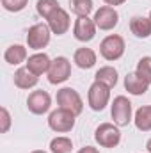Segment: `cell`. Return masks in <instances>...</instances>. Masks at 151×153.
Here are the masks:
<instances>
[{"label": "cell", "instance_id": "cell-22", "mask_svg": "<svg viewBox=\"0 0 151 153\" xmlns=\"http://www.w3.org/2000/svg\"><path fill=\"white\" fill-rule=\"evenodd\" d=\"M59 7H61V5H59L57 0H38V4H36L38 14L41 18H44V20H48Z\"/></svg>", "mask_w": 151, "mask_h": 153}, {"label": "cell", "instance_id": "cell-15", "mask_svg": "<svg viewBox=\"0 0 151 153\" xmlns=\"http://www.w3.org/2000/svg\"><path fill=\"white\" fill-rule=\"evenodd\" d=\"M98 61V55L93 48H87V46H82V48H76L75 53H73V62L80 70H91Z\"/></svg>", "mask_w": 151, "mask_h": 153}, {"label": "cell", "instance_id": "cell-19", "mask_svg": "<svg viewBox=\"0 0 151 153\" xmlns=\"http://www.w3.org/2000/svg\"><path fill=\"white\" fill-rule=\"evenodd\" d=\"M133 123L137 130L141 132H150L151 130V105H142L135 111L133 114Z\"/></svg>", "mask_w": 151, "mask_h": 153}, {"label": "cell", "instance_id": "cell-31", "mask_svg": "<svg viewBox=\"0 0 151 153\" xmlns=\"http://www.w3.org/2000/svg\"><path fill=\"white\" fill-rule=\"evenodd\" d=\"M150 20H151V11H150Z\"/></svg>", "mask_w": 151, "mask_h": 153}, {"label": "cell", "instance_id": "cell-12", "mask_svg": "<svg viewBox=\"0 0 151 153\" xmlns=\"http://www.w3.org/2000/svg\"><path fill=\"white\" fill-rule=\"evenodd\" d=\"M46 23H48L52 34L62 36V34H66V32L70 30V27H71V18H70L68 11H64L62 7H59V9L46 20Z\"/></svg>", "mask_w": 151, "mask_h": 153}, {"label": "cell", "instance_id": "cell-9", "mask_svg": "<svg viewBox=\"0 0 151 153\" xmlns=\"http://www.w3.org/2000/svg\"><path fill=\"white\" fill-rule=\"evenodd\" d=\"M27 109L36 116H43L46 114L52 109V96L43 91V89H36L29 94L27 98Z\"/></svg>", "mask_w": 151, "mask_h": 153}, {"label": "cell", "instance_id": "cell-23", "mask_svg": "<svg viewBox=\"0 0 151 153\" xmlns=\"http://www.w3.org/2000/svg\"><path fill=\"white\" fill-rule=\"evenodd\" d=\"M70 4H71V11L76 16H89V13L94 7L93 0H70Z\"/></svg>", "mask_w": 151, "mask_h": 153}, {"label": "cell", "instance_id": "cell-11", "mask_svg": "<svg viewBox=\"0 0 151 153\" xmlns=\"http://www.w3.org/2000/svg\"><path fill=\"white\" fill-rule=\"evenodd\" d=\"M94 23L100 30H112L119 23V13L115 11V7L110 5H101L96 13H94Z\"/></svg>", "mask_w": 151, "mask_h": 153}, {"label": "cell", "instance_id": "cell-28", "mask_svg": "<svg viewBox=\"0 0 151 153\" xmlns=\"http://www.w3.org/2000/svg\"><path fill=\"white\" fill-rule=\"evenodd\" d=\"M105 5H110V7H115V5H123L126 0H103Z\"/></svg>", "mask_w": 151, "mask_h": 153}, {"label": "cell", "instance_id": "cell-8", "mask_svg": "<svg viewBox=\"0 0 151 153\" xmlns=\"http://www.w3.org/2000/svg\"><path fill=\"white\" fill-rule=\"evenodd\" d=\"M70 75H71V62H70V59L64 57V55L55 57V59L52 61V66H50L48 73H46L48 82L53 84V85L66 82V80L70 78Z\"/></svg>", "mask_w": 151, "mask_h": 153}, {"label": "cell", "instance_id": "cell-29", "mask_svg": "<svg viewBox=\"0 0 151 153\" xmlns=\"http://www.w3.org/2000/svg\"><path fill=\"white\" fill-rule=\"evenodd\" d=\"M146 150H148V153H151V139H148V143H146Z\"/></svg>", "mask_w": 151, "mask_h": 153}, {"label": "cell", "instance_id": "cell-2", "mask_svg": "<svg viewBox=\"0 0 151 153\" xmlns=\"http://www.w3.org/2000/svg\"><path fill=\"white\" fill-rule=\"evenodd\" d=\"M124 50H126V43H124V38L119 34H109L100 43V55L110 62L121 59L124 55Z\"/></svg>", "mask_w": 151, "mask_h": 153}, {"label": "cell", "instance_id": "cell-17", "mask_svg": "<svg viewBox=\"0 0 151 153\" xmlns=\"http://www.w3.org/2000/svg\"><path fill=\"white\" fill-rule=\"evenodd\" d=\"M27 48L23 45H11L5 48L4 52V61L11 66H20L23 62H27Z\"/></svg>", "mask_w": 151, "mask_h": 153}, {"label": "cell", "instance_id": "cell-6", "mask_svg": "<svg viewBox=\"0 0 151 153\" xmlns=\"http://www.w3.org/2000/svg\"><path fill=\"white\" fill-rule=\"evenodd\" d=\"M57 105L61 109H66L75 116L82 114L84 111V100L78 94V91L73 87H62L57 91Z\"/></svg>", "mask_w": 151, "mask_h": 153}, {"label": "cell", "instance_id": "cell-25", "mask_svg": "<svg viewBox=\"0 0 151 153\" xmlns=\"http://www.w3.org/2000/svg\"><path fill=\"white\" fill-rule=\"evenodd\" d=\"M2 7L9 13H20L29 5V0H0Z\"/></svg>", "mask_w": 151, "mask_h": 153}, {"label": "cell", "instance_id": "cell-14", "mask_svg": "<svg viewBox=\"0 0 151 153\" xmlns=\"http://www.w3.org/2000/svg\"><path fill=\"white\" fill-rule=\"evenodd\" d=\"M150 85H151L150 82L146 78H142L137 71H132V73H128L124 76V89L133 96H141V94L148 93Z\"/></svg>", "mask_w": 151, "mask_h": 153}, {"label": "cell", "instance_id": "cell-26", "mask_svg": "<svg viewBox=\"0 0 151 153\" xmlns=\"http://www.w3.org/2000/svg\"><path fill=\"white\" fill-rule=\"evenodd\" d=\"M0 132L2 134H7L9 128H11V114L5 107H0Z\"/></svg>", "mask_w": 151, "mask_h": 153}, {"label": "cell", "instance_id": "cell-20", "mask_svg": "<svg viewBox=\"0 0 151 153\" xmlns=\"http://www.w3.org/2000/svg\"><path fill=\"white\" fill-rule=\"evenodd\" d=\"M94 80L96 82H101V84H105L107 87L112 89V87H115V84H117V70L114 66H101L96 71Z\"/></svg>", "mask_w": 151, "mask_h": 153}, {"label": "cell", "instance_id": "cell-27", "mask_svg": "<svg viewBox=\"0 0 151 153\" xmlns=\"http://www.w3.org/2000/svg\"><path fill=\"white\" fill-rule=\"evenodd\" d=\"M76 153H100V150L94 148V146H84V148H80Z\"/></svg>", "mask_w": 151, "mask_h": 153}, {"label": "cell", "instance_id": "cell-18", "mask_svg": "<svg viewBox=\"0 0 151 153\" xmlns=\"http://www.w3.org/2000/svg\"><path fill=\"white\" fill-rule=\"evenodd\" d=\"M130 30L135 38L146 39L151 36V20L150 16H133L130 20Z\"/></svg>", "mask_w": 151, "mask_h": 153}, {"label": "cell", "instance_id": "cell-1", "mask_svg": "<svg viewBox=\"0 0 151 153\" xmlns=\"http://www.w3.org/2000/svg\"><path fill=\"white\" fill-rule=\"evenodd\" d=\"M110 116H112L114 123L117 126H128L130 121H133V107H132V102L119 94L115 96L110 103Z\"/></svg>", "mask_w": 151, "mask_h": 153}, {"label": "cell", "instance_id": "cell-10", "mask_svg": "<svg viewBox=\"0 0 151 153\" xmlns=\"http://www.w3.org/2000/svg\"><path fill=\"white\" fill-rule=\"evenodd\" d=\"M96 23L89 16H76L75 25H73V36L80 43H89L96 36Z\"/></svg>", "mask_w": 151, "mask_h": 153}, {"label": "cell", "instance_id": "cell-5", "mask_svg": "<svg viewBox=\"0 0 151 153\" xmlns=\"http://www.w3.org/2000/svg\"><path fill=\"white\" fill-rule=\"evenodd\" d=\"M94 141L101 148L112 150L121 143V130H119V126L115 123H101L94 130Z\"/></svg>", "mask_w": 151, "mask_h": 153}, {"label": "cell", "instance_id": "cell-24", "mask_svg": "<svg viewBox=\"0 0 151 153\" xmlns=\"http://www.w3.org/2000/svg\"><path fill=\"white\" fill-rule=\"evenodd\" d=\"M135 71L142 76V78H146V80L151 84V57H150V55H146V57H141V59H139Z\"/></svg>", "mask_w": 151, "mask_h": 153}, {"label": "cell", "instance_id": "cell-30", "mask_svg": "<svg viewBox=\"0 0 151 153\" xmlns=\"http://www.w3.org/2000/svg\"><path fill=\"white\" fill-rule=\"evenodd\" d=\"M32 153H46V152H44V150H34Z\"/></svg>", "mask_w": 151, "mask_h": 153}, {"label": "cell", "instance_id": "cell-4", "mask_svg": "<svg viewBox=\"0 0 151 153\" xmlns=\"http://www.w3.org/2000/svg\"><path fill=\"white\" fill-rule=\"evenodd\" d=\"M110 102V87L101 82H93L87 91V103L94 112H101Z\"/></svg>", "mask_w": 151, "mask_h": 153}, {"label": "cell", "instance_id": "cell-7", "mask_svg": "<svg viewBox=\"0 0 151 153\" xmlns=\"http://www.w3.org/2000/svg\"><path fill=\"white\" fill-rule=\"evenodd\" d=\"M52 38V30L48 27V23H34L29 30H27V46L30 50H43L48 46Z\"/></svg>", "mask_w": 151, "mask_h": 153}, {"label": "cell", "instance_id": "cell-13", "mask_svg": "<svg viewBox=\"0 0 151 153\" xmlns=\"http://www.w3.org/2000/svg\"><path fill=\"white\" fill-rule=\"evenodd\" d=\"M27 68L34 73V75H46L48 73V70H50V66H52V59L44 53V52H36V53H32V55H29V59H27Z\"/></svg>", "mask_w": 151, "mask_h": 153}, {"label": "cell", "instance_id": "cell-3", "mask_svg": "<svg viewBox=\"0 0 151 153\" xmlns=\"http://www.w3.org/2000/svg\"><path fill=\"white\" fill-rule=\"evenodd\" d=\"M75 121L76 116L66 109H61L57 107L55 111H52L48 116V126L50 130L57 132V134H68L75 128Z\"/></svg>", "mask_w": 151, "mask_h": 153}, {"label": "cell", "instance_id": "cell-16", "mask_svg": "<svg viewBox=\"0 0 151 153\" xmlns=\"http://www.w3.org/2000/svg\"><path fill=\"white\" fill-rule=\"evenodd\" d=\"M13 82H14V85H16L18 89H32V87L38 85L39 76L34 75V73L25 66V68H18V70L14 71Z\"/></svg>", "mask_w": 151, "mask_h": 153}, {"label": "cell", "instance_id": "cell-21", "mask_svg": "<svg viewBox=\"0 0 151 153\" xmlns=\"http://www.w3.org/2000/svg\"><path fill=\"white\" fill-rule=\"evenodd\" d=\"M50 152L52 153H71L73 152V141L66 135H57L50 141Z\"/></svg>", "mask_w": 151, "mask_h": 153}]
</instances>
